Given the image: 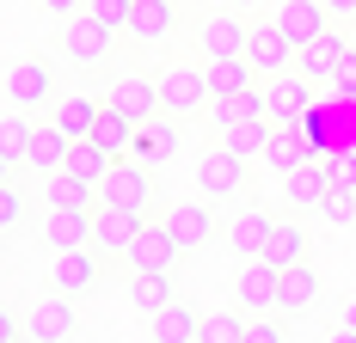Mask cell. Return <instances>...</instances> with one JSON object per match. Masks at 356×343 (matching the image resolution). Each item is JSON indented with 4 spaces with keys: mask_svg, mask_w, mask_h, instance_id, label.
Wrapping results in <instances>:
<instances>
[{
    "mask_svg": "<svg viewBox=\"0 0 356 343\" xmlns=\"http://www.w3.org/2000/svg\"><path fill=\"white\" fill-rule=\"evenodd\" d=\"M277 288H283V270L270 258H246V270L234 282V307L240 312H277Z\"/></svg>",
    "mask_w": 356,
    "mask_h": 343,
    "instance_id": "cell-15",
    "label": "cell"
},
{
    "mask_svg": "<svg viewBox=\"0 0 356 343\" xmlns=\"http://www.w3.org/2000/svg\"><path fill=\"white\" fill-rule=\"evenodd\" d=\"M344 325H350V331H356V294H350V301H344Z\"/></svg>",
    "mask_w": 356,
    "mask_h": 343,
    "instance_id": "cell-45",
    "label": "cell"
},
{
    "mask_svg": "<svg viewBox=\"0 0 356 343\" xmlns=\"http://www.w3.org/2000/svg\"><path fill=\"white\" fill-rule=\"evenodd\" d=\"M344 37H350V49H356V25H350V31H344Z\"/></svg>",
    "mask_w": 356,
    "mask_h": 343,
    "instance_id": "cell-46",
    "label": "cell"
},
{
    "mask_svg": "<svg viewBox=\"0 0 356 343\" xmlns=\"http://www.w3.org/2000/svg\"><path fill=\"white\" fill-rule=\"evenodd\" d=\"M325 178L356 190V147H332V153H325Z\"/></svg>",
    "mask_w": 356,
    "mask_h": 343,
    "instance_id": "cell-39",
    "label": "cell"
},
{
    "mask_svg": "<svg viewBox=\"0 0 356 343\" xmlns=\"http://www.w3.org/2000/svg\"><path fill=\"white\" fill-rule=\"evenodd\" d=\"M111 264H123V258H111L99 245H74V251H56V264H49V288H62V294H92L99 282H105Z\"/></svg>",
    "mask_w": 356,
    "mask_h": 343,
    "instance_id": "cell-5",
    "label": "cell"
},
{
    "mask_svg": "<svg viewBox=\"0 0 356 343\" xmlns=\"http://www.w3.org/2000/svg\"><path fill=\"white\" fill-rule=\"evenodd\" d=\"M6 104H19V110H49L56 104V68L43 62V56H31V62H13L6 68Z\"/></svg>",
    "mask_w": 356,
    "mask_h": 343,
    "instance_id": "cell-10",
    "label": "cell"
},
{
    "mask_svg": "<svg viewBox=\"0 0 356 343\" xmlns=\"http://www.w3.org/2000/svg\"><path fill=\"white\" fill-rule=\"evenodd\" d=\"M270 227H277V215H270L264 203H240V215L227 221V245H234L240 258H258L264 240H270Z\"/></svg>",
    "mask_w": 356,
    "mask_h": 343,
    "instance_id": "cell-24",
    "label": "cell"
},
{
    "mask_svg": "<svg viewBox=\"0 0 356 343\" xmlns=\"http://www.w3.org/2000/svg\"><path fill=\"white\" fill-rule=\"evenodd\" d=\"M246 43H252V19L234 12L227 0L197 19V49H203V62H209V56H246Z\"/></svg>",
    "mask_w": 356,
    "mask_h": 343,
    "instance_id": "cell-7",
    "label": "cell"
},
{
    "mask_svg": "<svg viewBox=\"0 0 356 343\" xmlns=\"http://www.w3.org/2000/svg\"><path fill=\"white\" fill-rule=\"evenodd\" d=\"M325 12H332L338 25H356V0H325Z\"/></svg>",
    "mask_w": 356,
    "mask_h": 343,
    "instance_id": "cell-42",
    "label": "cell"
},
{
    "mask_svg": "<svg viewBox=\"0 0 356 343\" xmlns=\"http://www.w3.org/2000/svg\"><path fill=\"white\" fill-rule=\"evenodd\" d=\"M68 147H74V135L62 129V123H37V135H31V147H25V172H37V178H49V172H62L68 166Z\"/></svg>",
    "mask_w": 356,
    "mask_h": 343,
    "instance_id": "cell-22",
    "label": "cell"
},
{
    "mask_svg": "<svg viewBox=\"0 0 356 343\" xmlns=\"http://www.w3.org/2000/svg\"><path fill=\"white\" fill-rule=\"evenodd\" d=\"M197 331H203V312L191 307L184 294L166 301L160 312H147V337H154V343H197Z\"/></svg>",
    "mask_w": 356,
    "mask_h": 343,
    "instance_id": "cell-21",
    "label": "cell"
},
{
    "mask_svg": "<svg viewBox=\"0 0 356 343\" xmlns=\"http://www.w3.org/2000/svg\"><path fill=\"white\" fill-rule=\"evenodd\" d=\"M105 99L123 110V117H136V123H147V117H160L166 104H160V74H117L105 86Z\"/></svg>",
    "mask_w": 356,
    "mask_h": 343,
    "instance_id": "cell-16",
    "label": "cell"
},
{
    "mask_svg": "<svg viewBox=\"0 0 356 343\" xmlns=\"http://www.w3.org/2000/svg\"><path fill=\"white\" fill-rule=\"evenodd\" d=\"M43 208H99V184L62 166L43 178Z\"/></svg>",
    "mask_w": 356,
    "mask_h": 343,
    "instance_id": "cell-26",
    "label": "cell"
},
{
    "mask_svg": "<svg viewBox=\"0 0 356 343\" xmlns=\"http://www.w3.org/2000/svg\"><path fill=\"white\" fill-rule=\"evenodd\" d=\"M264 92H270V117H277V123H301V117H314V104H320L314 80H307L301 68L270 74V80H264Z\"/></svg>",
    "mask_w": 356,
    "mask_h": 343,
    "instance_id": "cell-14",
    "label": "cell"
},
{
    "mask_svg": "<svg viewBox=\"0 0 356 343\" xmlns=\"http://www.w3.org/2000/svg\"><path fill=\"white\" fill-rule=\"evenodd\" d=\"M25 221V166H0V227L19 233Z\"/></svg>",
    "mask_w": 356,
    "mask_h": 343,
    "instance_id": "cell-35",
    "label": "cell"
},
{
    "mask_svg": "<svg viewBox=\"0 0 356 343\" xmlns=\"http://www.w3.org/2000/svg\"><path fill=\"white\" fill-rule=\"evenodd\" d=\"M129 301H136V312H160L166 301H178V282L172 270H129Z\"/></svg>",
    "mask_w": 356,
    "mask_h": 343,
    "instance_id": "cell-29",
    "label": "cell"
},
{
    "mask_svg": "<svg viewBox=\"0 0 356 343\" xmlns=\"http://www.w3.org/2000/svg\"><path fill=\"white\" fill-rule=\"evenodd\" d=\"M178 147H184V117L160 110V117L136 123V141H129V160H142V166H166V160H172Z\"/></svg>",
    "mask_w": 356,
    "mask_h": 343,
    "instance_id": "cell-9",
    "label": "cell"
},
{
    "mask_svg": "<svg viewBox=\"0 0 356 343\" xmlns=\"http://www.w3.org/2000/svg\"><path fill=\"white\" fill-rule=\"evenodd\" d=\"M325 190H332V178H325V160H307V166L283 172V203H289V215H301V208H320Z\"/></svg>",
    "mask_w": 356,
    "mask_h": 343,
    "instance_id": "cell-25",
    "label": "cell"
},
{
    "mask_svg": "<svg viewBox=\"0 0 356 343\" xmlns=\"http://www.w3.org/2000/svg\"><path fill=\"white\" fill-rule=\"evenodd\" d=\"M31 135H37V123L13 104L6 117H0V166H25V147H31Z\"/></svg>",
    "mask_w": 356,
    "mask_h": 343,
    "instance_id": "cell-32",
    "label": "cell"
},
{
    "mask_svg": "<svg viewBox=\"0 0 356 343\" xmlns=\"http://www.w3.org/2000/svg\"><path fill=\"white\" fill-rule=\"evenodd\" d=\"M117 166V153H105L92 135H74L68 147V172H80V178H92V184H105V172Z\"/></svg>",
    "mask_w": 356,
    "mask_h": 343,
    "instance_id": "cell-34",
    "label": "cell"
},
{
    "mask_svg": "<svg viewBox=\"0 0 356 343\" xmlns=\"http://www.w3.org/2000/svg\"><path fill=\"white\" fill-rule=\"evenodd\" d=\"M277 25H283L295 43H314L320 31H332V12H325V0H283V6H277Z\"/></svg>",
    "mask_w": 356,
    "mask_h": 343,
    "instance_id": "cell-27",
    "label": "cell"
},
{
    "mask_svg": "<svg viewBox=\"0 0 356 343\" xmlns=\"http://www.w3.org/2000/svg\"><path fill=\"white\" fill-rule=\"evenodd\" d=\"M99 203L136 208L142 221H160V215H166V203H160V184H154V166L129 160V153H123V160L105 172V184H99Z\"/></svg>",
    "mask_w": 356,
    "mask_h": 343,
    "instance_id": "cell-2",
    "label": "cell"
},
{
    "mask_svg": "<svg viewBox=\"0 0 356 343\" xmlns=\"http://www.w3.org/2000/svg\"><path fill=\"white\" fill-rule=\"evenodd\" d=\"M184 25V12H178V0H136V19H129V43H142V49H166Z\"/></svg>",
    "mask_w": 356,
    "mask_h": 343,
    "instance_id": "cell-12",
    "label": "cell"
},
{
    "mask_svg": "<svg viewBox=\"0 0 356 343\" xmlns=\"http://www.w3.org/2000/svg\"><path fill=\"white\" fill-rule=\"evenodd\" d=\"M350 56V37H338V31H320L314 43H301L295 49V68L307 74L314 86H325V80H338V62Z\"/></svg>",
    "mask_w": 356,
    "mask_h": 343,
    "instance_id": "cell-19",
    "label": "cell"
},
{
    "mask_svg": "<svg viewBox=\"0 0 356 343\" xmlns=\"http://www.w3.org/2000/svg\"><path fill=\"white\" fill-rule=\"evenodd\" d=\"M246 343H289V325H283V312H258L246 325Z\"/></svg>",
    "mask_w": 356,
    "mask_h": 343,
    "instance_id": "cell-38",
    "label": "cell"
},
{
    "mask_svg": "<svg viewBox=\"0 0 356 343\" xmlns=\"http://www.w3.org/2000/svg\"><path fill=\"white\" fill-rule=\"evenodd\" d=\"M25 337L31 343H74L80 337V307H74V294H62V288L37 294L31 307H25Z\"/></svg>",
    "mask_w": 356,
    "mask_h": 343,
    "instance_id": "cell-6",
    "label": "cell"
},
{
    "mask_svg": "<svg viewBox=\"0 0 356 343\" xmlns=\"http://www.w3.org/2000/svg\"><path fill=\"white\" fill-rule=\"evenodd\" d=\"M197 190L215 203H252V160H240L227 141H209L197 153Z\"/></svg>",
    "mask_w": 356,
    "mask_h": 343,
    "instance_id": "cell-1",
    "label": "cell"
},
{
    "mask_svg": "<svg viewBox=\"0 0 356 343\" xmlns=\"http://www.w3.org/2000/svg\"><path fill=\"white\" fill-rule=\"evenodd\" d=\"M160 221H166V233L178 240V251H197V245L215 240V227H221V221H215V196H197V203H166V215H160Z\"/></svg>",
    "mask_w": 356,
    "mask_h": 343,
    "instance_id": "cell-13",
    "label": "cell"
},
{
    "mask_svg": "<svg viewBox=\"0 0 356 343\" xmlns=\"http://www.w3.org/2000/svg\"><path fill=\"white\" fill-rule=\"evenodd\" d=\"M197 343H246V319H240V307L203 312V331H197Z\"/></svg>",
    "mask_w": 356,
    "mask_h": 343,
    "instance_id": "cell-36",
    "label": "cell"
},
{
    "mask_svg": "<svg viewBox=\"0 0 356 343\" xmlns=\"http://www.w3.org/2000/svg\"><path fill=\"white\" fill-rule=\"evenodd\" d=\"M178 240L166 233V221H147L142 233H136V245L123 251V270H178Z\"/></svg>",
    "mask_w": 356,
    "mask_h": 343,
    "instance_id": "cell-18",
    "label": "cell"
},
{
    "mask_svg": "<svg viewBox=\"0 0 356 343\" xmlns=\"http://www.w3.org/2000/svg\"><path fill=\"white\" fill-rule=\"evenodd\" d=\"M160 104L172 110V117H203L215 104V86H209V68H197V62H166L160 68Z\"/></svg>",
    "mask_w": 356,
    "mask_h": 343,
    "instance_id": "cell-4",
    "label": "cell"
},
{
    "mask_svg": "<svg viewBox=\"0 0 356 343\" xmlns=\"http://www.w3.org/2000/svg\"><path fill=\"white\" fill-rule=\"evenodd\" d=\"M270 135H277V117L264 110V117H246V123H234L227 135H215V141H227L240 160H264V147H270Z\"/></svg>",
    "mask_w": 356,
    "mask_h": 343,
    "instance_id": "cell-30",
    "label": "cell"
},
{
    "mask_svg": "<svg viewBox=\"0 0 356 343\" xmlns=\"http://www.w3.org/2000/svg\"><path fill=\"white\" fill-rule=\"evenodd\" d=\"M295 49H301V43H295L283 25H277V12H270V19H252V43H246V56H252V68L264 74V80H270V74H289V68H295Z\"/></svg>",
    "mask_w": 356,
    "mask_h": 343,
    "instance_id": "cell-8",
    "label": "cell"
},
{
    "mask_svg": "<svg viewBox=\"0 0 356 343\" xmlns=\"http://www.w3.org/2000/svg\"><path fill=\"white\" fill-rule=\"evenodd\" d=\"M117 37H123V31H111L105 19H92V12H74L68 25H62V37H56V43H62V62H68L80 80H92V68H105V62H111Z\"/></svg>",
    "mask_w": 356,
    "mask_h": 343,
    "instance_id": "cell-3",
    "label": "cell"
},
{
    "mask_svg": "<svg viewBox=\"0 0 356 343\" xmlns=\"http://www.w3.org/2000/svg\"><path fill=\"white\" fill-rule=\"evenodd\" d=\"M307 160H320V135H314V123L301 117V123H277V135H270V147H264V166L277 172H295L307 166Z\"/></svg>",
    "mask_w": 356,
    "mask_h": 343,
    "instance_id": "cell-11",
    "label": "cell"
},
{
    "mask_svg": "<svg viewBox=\"0 0 356 343\" xmlns=\"http://www.w3.org/2000/svg\"><path fill=\"white\" fill-rule=\"evenodd\" d=\"M332 86H338V92H350V99H356V49L344 56V62H338V80H332Z\"/></svg>",
    "mask_w": 356,
    "mask_h": 343,
    "instance_id": "cell-40",
    "label": "cell"
},
{
    "mask_svg": "<svg viewBox=\"0 0 356 343\" xmlns=\"http://www.w3.org/2000/svg\"><path fill=\"white\" fill-rule=\"evenodd\" d=\"M43 245L49 251L92 245V208H43Z\"/></svg>",
    "mask_w": 356,
    "mask_h": 343,
    "instance_id": "cell-23",
    "label": "cell"
},
{
    "mask_svg": "<svg viewBox=\"0 0 356 343\" xmlns=\"http://www.w3.org/2000/svg\"><path fill=\"white\" fill-rule=\"evenodd\" d=\"M258 258H270L277 270H283V264H301V258H307V233H301L295 221H277V227H270V240H264V251H258Z\"/></svg>",
    "mask_w": 356,
    "mask_h": 343,
    "instance_id": "cell-33",
    "label": "cell"
},
{
    "mask_svg": "<svg viewBox=\"0 0 356 343\" xmlns=\"http://www.w3.org/2000/svg\"><path fill=\"white\" fill-rule=\"evenodd\" d=\"M43 12H56V19H74V12H86V0H37Z\"/></svg>",
    "mask_w": 356,
    "mask_h": 343,
    "instance_id": "cell-41",
    "label": "cell"
},
{
    "mask_svg": "<svg viewBox=\"0 0 356 343\" xmlns=\"http://www.w3.org/2000/svg\"><path fill=\"white\" fill-rule=\"evenodd\" d=\"M142 227H147V221L136 215V208H117V203H99V208H92V245L111 251V258H123V251L136 245Z\"/></svg>",
    "mask_w": 356,
    "mask_h": 343,
    "instance_id": "cell-17",
    "label": "cell"
},
{
    "mask_svg": "<svg viewBox=\"0 0 356 343\" xmlns=\"http://www.w3.org/2000/svg\"><path fill=\"white\" fill-rule=\"evenodd\" d=\"M320 343H356V331H350V325H338V331H332V337H320Z\"/></svg>",
    "mask_w": 356,
    "mask_h": 343,
    "instance_id": "cell-43",
    "label": "cell"
},
{
    "mask_svg": "<svg viewBox=\"0 0 356 343\" xmlns=\"http://www.w3.org/2000/svg\"><path fill=\"white\" fill-rule=\"evenodd\" d=\"M92 141H99L105 153L123 160V153H129V141H136V117H123V110L105 99V104H99V123H92Z\"/></svg>",
    "mask_w": 356,
    "mask_h": 343,
    "instance_id": "cell-31",
    "label": "cell"
},
{
    "mask_svg": "<svg viewBox=\"0 0 356 343\" xmlns=\"http://www.w3.org/2000/svg\"><path fill=\"white\" fill-rule=\"evenodd\" d=\"M320 307V270L301 258V264H283V288H277V312L301 319V312Z\"/></svg>",
    "mask_w": 356,
    "mask_h": 343,
    "instance_id": "cell-20",
    "label": "cell"
},
{
    "mask_svg": "<svg viewBox=\"0 0 356 343\" xmlns=\"http://www.w3.org/2000/svg\"><path fill=\"white\" fill-rule=\"evenodd\" d=\"M227 6H234V12H258L264 0H227Z\"/></svg>",
    "mask_w": 356,
    "mask_h": 343,
    "instance_id": "cell-44",
    "label": "cell"
},
{
    "mask_svg": "<svg viewBox=\"0 0 356 343\" xmlns=\"http://www.w3.org/2000/svg\"><path fill=\"white\" fill-rule=\"evenodd\" d=\"M86 12H92V19H105L111 31H129V19H136V0H86Z\"/></svg>",
    "mask_w": 356,
    "mask_h": 343,
    "instance_id": "cell-37",
    "label": "cell"
},
{
    "mask_svg": "<svg viewBox=\"0 0 356 343\" xmlns=\"http://www.w3.org/2000/svg\"><path fill=\"white\" fill-rule=\"evenodd\" d=\"M209 68V86H215V99H234V92H252L264 74L252 68V56H209L203 62Z\"/></svg>",
    "mask_w": 356,
    "mask_h": 343,
    "instance_id": "cell-28",
    "label": "cell"
}]
</instances>
